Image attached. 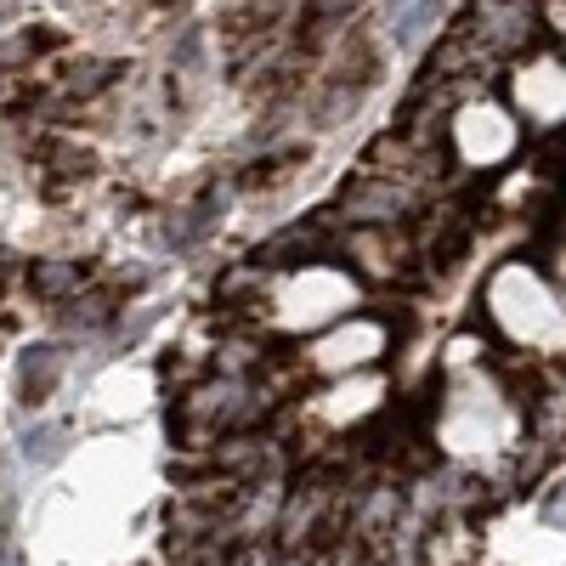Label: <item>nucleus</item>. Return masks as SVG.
Here are the masks:
<instances>
[{"label": "nucleus", "instance_id": "obj_1", "mask_svg": "<svg viewBox=\"0 0 566 566\" xmlns=\"http://www.w3.org/2000/svg\"><path fill=\"white\" fill-rule=\"evenodd\" d=\"M488 317L522 352H566V295L527 261H504L488 277Z\"/></svg>", "mask_w": 566, "mask_h": 566}, {"label": "nucleus", "instance_id": "obj_2", "mask_svg": "<svg viewBox=\"0 0 566 566\" xmlns=\"http://www.w3.org/2000/svg\"><path fill=\"white\" fill-rule=\"evenodd\" d=\"M515 437V408L499 391V380L488 368H476L470 357H459V374L448 380V402L437 419V442L453 459H488Z\"/></svg>", "mask_w": 566, "mask_h": 566}, {"label": "nucleus", "instance_id": "obj_3", "mask_svg": "<svg viewBox=\"0 0 566 566\" xmlns=\"http://www.w3.org/2000/svg\"><path fill=\"white\" fill-rule=\"evenodd\" d=\"M357 277L340 266H301V272H283L277 290H272V317L277 328H335L352 306H357Z\"/></svg>", "mask_w": 566, "mask_h": 566}, {"label": "nucleus", "instance_id": "obj_4", "mask_svg": "<svg viewBox=\"0 0 566 566\" xmlns=\"http://www.w3.org/2000/svg\"><path fill=\"white\" fill-rule=\"evenodd\" d=\"M515 142H522V119H515L504 103H464L453 114V148L464 165H476V170H493L515 154Z\"/></svg>", "mask_w": 566, "mask_h": 566}, {"label": "nucleus", "instance_id": "obj_5", "mask_svg": "<svg viewBox=\"0 0 566 566\" xmlns=\"http://www.w3.org/2000/svg\"><path fill=\"white\" fill-rule=\"evenodd\" d=\"M386 352V328L368 323V317H340L335 328H323L317 346H312V368L317 374H335V380H346V374L368 368L374 357Z\"/></svg>", "mask_w": 566, "mask_h": 566}, {"label": "nucleus", "instance_id": "obj_6", "mask_svg": "<svg viewBox=\"0 0 566 566\" xmlns=\"http://www.w3.org/2000/svg\"><path fill=\"white\" fill-rule=\"evenodd\" d=\"M510 97H515V114L533 119V125H560L566 119V63L560 57H533L515 69L510 80Z\"/></svg>", "mask_w": 566, "mask_h": 566}, {"label": "nucleus", "instance_id": "obj_7", "mask_svg": "<svg viewBox=\"0 0 566 566\" xmlns=\"http://www.w3.org/2000/svg\"><path fill=\"white\" fill-rule=\"evenodd\" d=\"M380 380H368V374H346V380L335 386V391H323L317 397V419H328V424H352V419H363V413H374L380 408Z\"/></svg>", "mask_w": 566, "mask_h": 566}, {"label": "nucleus", "instance_id": "obj_8", "mask_svg": "<svg viewBox=\"0 0 566 566\" xmlns=\"http://www.w3.org/2000/svg\"><path fill=\"white\" fill-rule=\"evenodd\" d=\"M549 18H555V23L566 29V0H549Z\"/></svg>", "mask_w": 566, "mask_h": 566}, {"label": "nucleus", "instance_id": "obj_9", "mask_svg": "<svg viewBox=\"0 0 566 566\" xmlns=\"http://www.w3.org/2000/svg\"><path fill=\"white\" fill-rule=\"evenodd\" d=\"M555 272H560V283H566V244L555 250Z\"/></svg>", "mask_w": 566, "mask_h": 566}]
</instances>
